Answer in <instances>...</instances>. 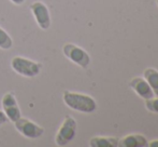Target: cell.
<instances>
[{
	"mask_svg": "<svg viewBox=\"0 0 158 147\" xmlns=\"http://www.w3.org/2000/svg\"><path fill=\"white\" fill-rule=\"evenodd\" d=\"M63 101L64 105L68 106L69 108L80 113L90 114L97 109V103L95 100L90 95L83 93L64 90L63 93Z\"/></svg>",
	"mask_w": 158,
	"mask_h": 147,
	"instance_id": "cell-1",
	"label": "cell"
},
{
	"mask_svg": "<svg viewBox=\"0 0 158 147\" xmlns=\"http://www.w3.org/2000/svg\"><path fill=\"white\" fill-rule=\"evenodd\" d=\"M11 67L15 73L27 78H32L38 76L41 72L42 65L32 60L23 56H14L11 60Z\"/></svg>",
	"mask_w": 158,
	"mask_h": 147,
	"instance_id": "cell-2",
	"label": "cell"
},
{
	"mask_svg": "<svg viewBox=\"0 0 158 147\" xmlns=\"http://www.w3.org/2000/svg\"><path fill=\"white\" fill-rule=\"evenodd\" d=\"M77 133V120L71 116H66L55 135V144L59 147L67 146L75 136Z\"/></svg>",
	"mask_w": 158,
	"mask_h": 147,
	"instance_id": "cell-3",
	"label": "cell"
},
{
	"mask_svg": "<svg viewBox=\"0 0 158 147\" xmlns=\"http://www.w3.org/2000/svg\"><path fill=\"white\" fill-rule=\"evenodd\" d=\"M64 55L81 68H87L90 64V56L84 49L73 43H64L63 46Z\"/></svg>",
	"mask_w": 158,
	"mask_h": 147,
	"instance_id": "cell-4",
	"label": "cell"
},
{
	"mask_svg": "<svg viewBox=\"0 0 158 147\" xmlns=\"http://www.w3.org/2000/svg\"><path fill=\"white\" fill-rule=\"evenodd\" d=\"M13 123H14L15 129L19 131V133H21L23 136L27 137V139H39L44 133V129L42 127H40L39 124H37L31 120L26 119V118L21 117Z\"/></svg>",
	"mask_w": 158,
	"mask_h": 147,
	"instance_id": "cell-5",
	"label": "cell"
},
{
	"mask_svg": "<svg viewBox=\"0 0 158 147\" xmlns=\"http://www.w3.org/2000/svg\"><path fill=\"white\" fill-rule=\"evenodd\" d=\"M30 11H31L33 17H35V23L38 24L41 29L48 30L51 27L52 20H51V14L48 8L45 3L41 1H35L30 4Z\"/></svg>",
	"mask_w": 158,
	"mask_h": 147,
	"instance_id": "cell-6",
	"label": "cell"
},
{
	"mask_svg": "<svg viewBox=\"0 0 158 147\" xmlns=\"http://www.w3.org/2000/svg\"><path fill=\"white\" fill-rule=\"evenodd\" d=\"M1 106L2 110L6 114L8 119L12 122H15L17 119L22 117L21 109L17 104L16 97L12 92H8L2 96L1 100Z\"/></svg>",
	"mask_w": 158,
	"mask_h": 147,
	"instance_id": "cell-7",
	"label": "cell"
},
{
	"mask_svg": "<svg viewBox=\"0 0 158 147\" xmlns=\"http://www.w3.org/2000/svg\"><path fill=\"white\" fill-rule=\"evenodd\" d=\"M129 87H130V89L138 95V96L143 99L144 101L154 96V93H153L150 84H148V81L142 77L132 78V79L129 81Z\"/></svg>",
	"mask_w": 158,
	"mask_h": 147,
	"instance_id": "cell-8",
	"label": "cell"
},
{
	"mask_svg": "<svg viewBox=\"0 0 158 147\" xmlns=\"http://www.w3.org/2000/svg\"><path fill=\"white\" fill-rule=\"evenodd\" d=\"M148 145V140L141 134H128L118 140L119 147H144Z\"/></svg>",
	"mask_w": 158,
	"mask_h": 147,
	"instance_id": "cell-9",
	"label": "cell"
},
{
	"mask_svg": "<svg viewBox=\"0 0 158 147\" xmlns=\"http://www.w3.org/2000/svg\"><path fill=\"white\" fill-rule=\"evenodd\" d=\"M90 147H117L118 139L114 136H94L89 140Z\"/></svg>",
	"mask_w": 158,
	"mask_h": 147,
	"instance_id": "cell-10",
	"label": "cell"
},
{
	"mask_svg": "<svg viewBox=\"0 0 158 147\" xmlns=\"http://www.w3.org/2000/svg\"><path fill=\"white\" fill-rule=\"evenodd\" d=\"M143 78L150 84L154 95L158 96V70L152 67L146 68L143 72Z\"/></svg>",
	"mask_w": 158,
	"mask_h": 147,
	"instance_id": "cell-11",
	"label": "cell"
},
{
	"mask_svg": "<svg viewBox=\"0 0 158 147\" xmlns=\"http://www.w3.org/2000/svg\"><path fill=\"white\" fill-rule=\"evenodd\" d=\"M13 47V40L10 35L2 27H0V49L9 50Z\"/></svg>",
	"mask_w": 158,
	"mask_h": 147,
	"instance_id": "cell-12",
	"label": "cell"
},
{
	"mask_svg": "<svg viewBox=\"0 0 158 147\" xmlns=\"http://www.w3.org/2000/svg\"><path fill=\"white\" fill-rule=\"evenodd\" d=\"M145 107L151 113L158 114V96H153L151 99L145 100Z\"/></svg>",
	"mask_w": 158,
	"mask_h": 147,
	"instance_id": "cell-13",
	"label": "cell"
},
{
	"mask_svg": "<svg viewBox=\"0 0 158 147\" xmlns=\"http://www.w3.org/2000/svg\"><path fill=\"white\" fill-rule=\"evenodd\" d=\"M8 121H9V119L6 116V114L3 113V110H0V126H1V124H4Z\"/></svg>",
	"mask_w": 158,
	"mask_h": 147,
	"instance_id": "cell-14",
	"label": "cell"
},
{
	"mask_svg": "<svg viewBox=\"0 0 158 147\" xmlns=\"http://www.w3.org/2000/svg\"><path fill=\"white\" fill-rule=\"evenodd\" d=\"M146 146H150V147H158V139L156 140H153V141H148V145Z\"/></svg>",
	"mask_w": 158,
	"mask_h": 147,
	"instance_id": "cell-15",
	"label": "cell"
},
{
	"mask_svg": "<svg viewBox=\"0 0 158 147\" xmlns=\"http://www.w3.org/2000/svg\"><path fill=\"white\" fill-rule=\"evenodd\" d=\"M13 4H16V6H22V4L25 3L26 0H10Z\"/></svg>",
	"mask_w": 158,
	"mask_h": 147,
	"instance_id": "cell-16",
	"label": "cell"
},
{
	"mask_svg": "<svg viewBox=\"0 0 158 147\" xmlns=\"http://www.w3.org/2000/svg\"><path fill=\"white\" fill-rule=\"evenodd\" d=\"M156 3H157V7H158V0H156Z\"/></svg>",
	"mask_w": 158,
	"mask_h": 147,
	"instance_id": "cell-17",
	"label": "cell"
}]
</instances>
